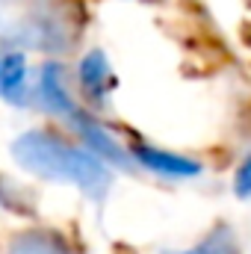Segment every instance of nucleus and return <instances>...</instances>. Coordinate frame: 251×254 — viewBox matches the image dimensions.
Segmentation results:
<instances>
[{"mask_svg":"<svg viewBox=\"0 0 251 254\" xmlns=\"http://www.w3.org/2000/svg\"><path fill=\"white\" fill-rule=\"evenodd\" d=\"M234 195H237V198H251V154L237 166V175H234Z\"/></svg>","mask_w":251,"mask_h":254,"instance_id":"nucleus-10","label":"nucleus"},{"mask_svg":"<svg viewBox=\"0 0 251 254\" xmlns=\"http://www.w3.org/2000/svg\"><path fill=\"white\" fill-rule=\"evenodd\" d=\"M116 86H119V80H116V71H113V63H110L107 51L92 48V51H86L80 57V63H77V89L92 107H98V110L107 107Z\"/></svg>","mask_w":251,"mask_h":254,"instance_id":"nucleus-6","label":"nucleus"},{"mask_svg":"<svg viewBox=\"0 0 251 254\" xmlns=\"http://www.w3.org/2000/svg\"><path fill=\"white\" fill-rule=\"evenodd\" d=\"M6 254H77V252L57 231H24L9 243Z\"/></svg>","mask_w":251,"mask_h":254,"instance_id":"nucleus-8","label":"nucleus"},{"mask_svg":"<svg viewBox=\"0 0 251 254\" xmlns=\"http://www.w3.org/2000/svg\"><path fill=\"white\" fill-rule=\"evenodd\" d=\"M0 101L9 107H33V77L27 54L0 39Z\"/></svg>","mask_w":251,"mask_h":254,"instance_id":"nucleus-5","label":"nucleus"},{"mask_svg":"<svg viewBox=\"0 0 251 254\" xmlns=\"http://www.w3.org/2000/svg\"><path fill=\"white\" fill-rule=\"evenodd\" d=\"M65 125L77 133V139L83 142V148L92 151L101 163H107V166H113V169H125V172H133V169H136V166H133V157H130V145H125V142L110 130V125H104L95 113H89V110L80 107Z\"/></svg>","mask_w":251,"mask_h":254,"instance_id":"nucleus-3","label":"nucleus"},{"mask_svg":"<svg viewBox=\"0 0 251 254\" xmlns=\"http://www.w3.org/2000/svg\"><path fill=\"white\" fill-rule=\"evenodd\" d=\"M130 157H133V166H142V169H148V172H154L157 178H166V181H192L204 172V166L198 160L166 151V148H157V145H148V142H133Z\"/></svg>","mask_w":251,"mask_h":254,"instance_id":"nucleus-7","label":"nucleus"},{"mask_svg":"<svg viewBox=\"0 0 251 254\" xmlns=\"http://www.w3.org/2000/svg\"><path fill=\"white\" fill-rule=\"evenodd\" d=\"M80 36L74 3L63 0H9L0 9V39L27 51L65 54Z\"/></svg>","mask_w":251,"mask_h":254,"instance_id":"nucleus-2","label":"nucleus"},{"mask_svg":"<svg viewBox=\"0 0 251 254\" xmlns=\"http://www.w3.org/2000/svg\"><path fill=\"white\" fill-rule=\"evenodd\" d=\"M166 254H240V243H237V237H234V231L228 225H219L198 246L184 249V252H166Z\"/></svg>","mask_w":251,"mask_h":254,"instance_id":"nucleus-9","label":"nucleus"},{"mask_svg":"<svg viewBox=\"0 0 251 254\" xmlns=\"http://www.w3.org/2000/svg\"><path fill=\"white\" fill-rule=\"evenodd\" d=\"M12 157L24 172L42 181L71 184L83 195H89L92 201H101L113 184V172L107 163H101L83 145H74L65 136L45 130V127L24 130L12 142Z\"/></svg>","mask_w":251,"mask_h":254,"instance_id":"nucleus-1","label":"nucleus"},{"mask_svg":"<svg viewBox=\"0 0 251 254\" xmlns=\"http://www.w3.org/2000/svg\"><path fill=\"white\" fill-rule=\"evenodd\" d=\"M33 107H39L42 113H48L51 119H60V122H68L80 110L63 63L51 60L39 68V74L33 80Z\"/></svg>","mask_w":251,"mask_h":254,"instance_id":"nucleus-4","label":"nucleus"}]
</instances>
